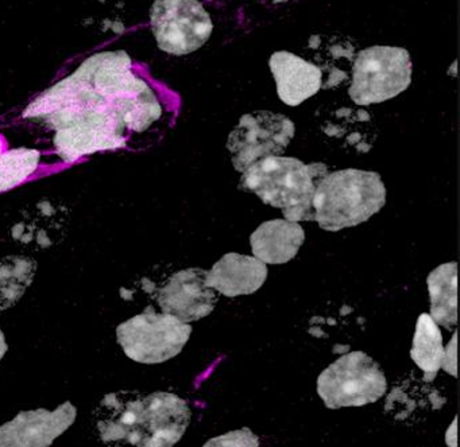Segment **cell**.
Masks as SVG:
<instances>
[{
	"instance_id": "603a6c76",
	"label": "cell",
	"mask_w": 460,
	"mask_h": 447,
	"mask_svg": "<svg viewBox=\"0 0 460 447\" xmlns=\"http://www.w3.org/2000/svg\"><path fill=\"white\" fill-rule=\"evenodd\" d=\"M4 139H2V137H0V156H2V153H4Z\"/></svg>"
},
{
	"instance_id": "9c48e42d",
	"label": "cell",
	"mask_w": 460,
	"mask_h": 447,
	"mask_svg": "<svg viewBox=\"0 0 460 447\" xmlns=\"http://www.w3.org/2000/svg\"><path fill=\"white\" fill-rule=\"evenodd\" d=\"M295 123L281 113H247L228 136L227 148L239 172L266 156L281 155L295 136Z\"/></svg>"
},
{
	"instance_id": "5bb4252c",
	"label": "cell",
	"mask_w": 460,
	"mask_h": 447,
	"mask_svg": "<svg viewBox=\"0 0 460 447\" xmlns=\"http://www.w3.org/2000/svg\"><path fill=\"white\" fill-rule=\"evenodd\" d=\"M268 272L266 264L257 258L227 253L207 271V285L228 298L250 295L262 287Z\"/></svg>"
},
{
	"instance_id": "44dd1931",
	"label": "cell",
	"mask_w": 460,
	"mask_h": 447,
	"mask_svg": "<svg viewBox=\"0 0 460 447\" xmlns=\"http://www.w3.org/2000/svg\"><path fill=\"white\" fill-rule=\"evenodd\" d=\"M441 368H443L447 373L456 377V333L454 334L452 341L449 342L448 346L444 350Z\"/></svg>"
},
{
	"instance_id": "ba28073f",
	"label": "cell",
	"mask_w": 460,
	"mask_h": 447,
	"mask_svg": "<svg viewBox=\"0 0 460 447\" xmlns=\"http://www.w3.org/2000/svg\"><path fill=\"white\" fill-rule=\"evenodd\" d=\"M158 48L173 56H187L206 45L214 24L199 0H155L150 10Z\"/></svg>"
},
{
	"instance_id": "ac0fdd59",
	"label": "cell",
	"mask_w": 460,
	"mask_h": 447,
	"mask_svg": "<svg viewBox=\"0 0 460 447\" xmlns=\"http://www.w3.org/2000/svg\"><path fill=\"white\" fill-rule=\"evenodd\" d=\"M37 263L23 256H7L0 261V311L14 306L33 283Z\"/></svg>"
},
{
	"instance_id": "9a60e30c",
	"label": "cell",
	"mask_w": 460,
	"mask_h": 447,
	"mask_svg": "<svg viewBox=\"0 0 460 447\" xmlns=\"http://www.w3.org/2000/svg\"><path fill=\"white\" fill-rule=\"evenodd\" d=\"M304 240L303 226L288 220L266 221L250 237L255 258L268 264H284L295 259Z\"/></svg>"
},
{
	"instance_id": "7a4b0ae2",
	"label": "cell",
	"mask_w": 460,
	"mask_h": 447,
	"mask_svg": "<svg viewBox=\"0 0 460 447\" xmlns=\"http://www.w3.org/2000/svg\"><path fill=\"white\" fill-rule=\"evenodd\" d=\"M327 174L324 163L305 164L296 158L266 156L244 170L239 188L257 194L263 204L279 207L288 221H314V190Z\"/></svg>"
},
{
	"instance_id": "8992f818",
	"label": "cell",
	"mask_w": 460,
	"mask_h": 447,
	"mask_svg": "<svg viewBox=\"0 0 460 447\" xmlns=\"http://www.w3.org/2000/svg\"><path fill=\"white\" fill-rule=\"evenodd\" d=\"M386 388L384 372L363 352L341 355L317 379V393L331 409L376 403Z\"/></svg>"
},
{
	"instance_id": "4fadbf2b",
	"label": "cell",
	"mask_w": 460,
	"mask_h": 447,
	"mask_svg": "<svg viewBox=\"0 0 460 447\" xmlns=\"http://www.w3.org/2000/svg\"><path fill=\"white\" fill-rule=\"evenodd\" d=\"M269 65L279 99L290 107L303 104L322 88V69L290 51H277Z\"/></svg>"
},
{
	"instance_id": "cb8c5ba5",
	"label": "cell",
	"mask_w": 460,
	"mask_h": 447,
	"mask_svg": "<svg viewBox=\"0 0 460 447\" xmlns=\"http://www.w3.org/2000/svg\"><path fill=\"white\" fill-rule=\"evenodd\" d=\"M274 3H284L288 2V0H273Z\"/></svg>"
},
{
	"instance_id": "d6986e66",
	"label": "cell",
	"mask_w": 460,
	"mask_h": 447,
	"mask_svg": "<svg viewBox=\"0 0 460 447\" xmlns=\"http://www.w3.org/2000/svg\"><path fill=\"white\" fill-rule=\"evenodd\" d=\"M39 151L33 148H14L0 156V191L10 190L31 177L39 167Z\"/></svg>"
},
{
	"instance_id": "7402d4cb",
	"label": "cell",
	"mask_w": 460,
	"mask_h": 447,
	"mask_svg": "<svg viewBox=\"0 0 460 447\" xmlns=\"http://www.w3.org/2000/svg\"><path fill=\"white\" fill-rule=\"evenodd\" d=\"M7 349H9V346H7L6 338H4V331L0 329V360L4 357V355L7 353Z\"/></svg>"
},
{
	"instance_id": "277c9868",
	"label": "cell",
	"mask_w": 460,
	"mask_h": 447,
	"mask_svg": "<svg viewBox=\"0 0 460 447\" xmlns=\"http://www.w3.org/2000/svg\"><path fill=\"white\" fill-rule=\"evenodd\" d=\"M386 204V188L374 171L347 169L328 172L314 194V218L320 228L338 232L366 223Z\"/></svg>"
},
{
	"instance_id": "30bf717a",
	"label": "cell",
	"mask_w": 460,
	"mask_h": 447,
	"mask_svg": "<svg viewBox=\"0 0 460 447\" xmlns=\"http://www.w3.org/2000/svg\"><path fill=\"white\" fill-rule=\"evenodd\" d=\"M125 129L115 113L87 110L60 124L53 142L63 161L75 162L98 151L126 147Z\"/></svg>"
},
{
	"instance_id": "7c38bea8",
	"label": "cell",
	"mask_w": 460,
	"mask_h": 447,
	"mask_svg": "<svg viewBox=\"0 0 460 447\" xmlns=\"http://www.w3.org/2000/svg\"><path fill=\"white\" fill-rule=\"evenodd\" d=\"M217 302V294L207 285V271L201 268L176 272L158 293L164 312L187 323L211 314Z\"/></svg>"
},
{
	"instance_id": "ffe728a7",
	"label": "cell",
	"mask_w": 460,
	"mask_h": 447,
	"mask_svg": "<svg viewBox=\"0 0 460 447\" xmlns=\"http://www.w3.org/2000/svg\"><path fill=\"white\" fill-rule=\"evenodd\" d=\"M203 447H260V439L250 428L230 431L209 439Z\"/></svg>"
},
{
	"instance_id": "6da1fadb",
	"label": "cell",
	"mask_w": 460,
	"mask_h": 447,
	"mask_svg": "<svg viewBox=\"0 0 460 447\" xmlns=\"http://www.w3.org/2000/svg\"><path fill=\"white\" fill-rule=\"evenodd\" d=\"M96 428L104 443L173 447L190 423L187 401L171 392L141 396L109 393L96 409Z\"/></svg>"
},
{
	"instance_id": "5b68a950",
	"label": "cell",
	"mask_w": 460,
	"mask_h": 447,
	"mask_svg": "<svg viewBox=\"0 0 460 447\" xmlns=\"http://www.w3.org/2000/svg\"><path fill=\"white\" fill-rule=\"evenodd\" d=\"M411 83V61L408 50L373 46L358 54L349 94L355 104L367 107L398 96Z\"/></svg>"
},
{
	"instance_id": "2e32d148",
	"label": "cell",
	"mask_w": 460,
	"mask_h": 447,
	"mask_svg": "<svg viewBox=\"0 0 460 447\" xmlns=\"http://www.w3.org/2000/svg\"><path fill=\"white\" fill-rule=\"evenodd\" d=\"M430 296V318L438 325L452 329L457 323V264H441L427 279Z\"/></svg>"
},
{
	"instance_id": "52a82bcc",
	"label": "cell",
	"mask_w": 460,
	"mask_h": 447,
	"mask_svg": "<svg viewBox=\"0 0 460 447\" xmlns=\"http://www.w3.org/2000/svg\"><path fill=\"white\" fill-rule=\"evenodd\" d=\"M192 328L173 315L147 309L117 328L118 342L128 358L141 364H161L181 353Z\"/></svg>"
},
{
	"instance_id": "8fae6325",
	"label": "cell",
	"mask_w": 460,
	"mask_h": 447,
	"mask_svg": "<svg viewBox=\"0 0 460 447\" xmlns=\"http://www.w3.org/2000/svg\"><path fill=\"white\" fill-rule=\"evenodd\" d=\"M76 416V407L71 401L55 411H21L14 419L0 425V447H50L74 425Z\"/></svg>"
},
{
	"instance_id": "3957f363",
	"label": "cell",
	"mask_w": 460,
	"mask_h": 447,
	"mask_svg": "<svg viewBox=\"0 0 460 447\" xmlns=\"http://www.w3.org/2000/svg\"><path fill=\"white\" fill-rule=\"evenodd\" d=\"M77 70L109 100L131 131H146L163 115L153 89L131 72V59L125 51L95 54Z\"/></svg>"
},
{
	"instance_id": "e0dca14e",
	"label": "cell",
	"mask_w": 460,
	"mask_h": 447,
	"mask_svg": "<svg viewBox=\"0 0 460 447\" xmlns=\"http://www.w3.org/2000/svg\"><path fill=\"white\" fill-rule=\"evenodd\" d=\"M443 336L438 323L424 312L417 320L416 333L411 345V357L425 373V380L432 381L443 363Z\"/></svg>"
}]
</instances>
